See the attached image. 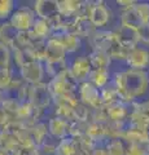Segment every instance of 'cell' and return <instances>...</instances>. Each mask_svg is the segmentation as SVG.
<instances>
[{
    "label": "cell",
    "mask_w": 149,
    "mask_h": 155,
    "mask_svg": "<svg viewBox=\"0 0 149 155\" xmlns=\"http://www.w3.org/2000/svg\"><path fill=\"white\" fill-rule=\"evenodd\" d=\"M30 129V134H31V140L36 147H40L44 143L46 140L49 137V132H48V127L46 123H36L35 125H32Z\"/></svg>",
    "instance_id": "7402d4cb"
},
{
    "label": "cell",
    "mask_w": 149,
    "mask_h": 155,
    "mask_svg": "<svg viewBox=\"0 0 149 155\" xmlns=\"http://www.w3.org/2000/svg\"><path fill=\"white\" fill-rule=\"evenodd\" d=\"M29 101L35 106V107L44 110L48 107L51 101H53L52 96L48 89V85L46 83H39L35 85H30V96H29Z\"/></svg>",
    "instance_id": "8992f818"
},
{
    "label": "cell",
    "mask_w": 149,
    "mask_h": 155,
    "mask_svg": "<svg viewBox=\"0 0 149 155\" xmlns=\"http://www.w3.org/2000/svg\"><path fill=\"white\" fill-rule=\"evenodd\" d=\"M12 58H13L14 64L20 67V69H22L23 66L30 64V62L36 61L34 56H32L31 51L29 48H22V47H17L14 49H12Z\"/></svg>",
    "instance_id": "44dd1931"
},
{
    "label": "cell",
    "mask_w": 149,
    "mask_h": 155,
    "mask_svg": "<svg viewBox=\"0 0 149 155\" xmlns=\"http://www.w3.org/2000/svg\"><path fill=\"white\" fill-rule=\"evenodd\" d=\"M36 18L38 17L32 9H30L29 7H22L14 11L9 22L17 31H30L34 26Z\"/></svg>",
    "instance_id": "5b68a950"
},
{
    "label": "cell",
    "mask_w": 149,
    "mask_h": 155,
    "mask_svg": "<svg viewBox=\"0 0 149 155\" xmlns=\"http://www.w3.org/2000/svg\"><path fill=\"white\" fill-rule=\"evenodd\" d=\"M69 125H70L69 122L59 118V116H55V118L49 119L47 127H48V132H49L52 137L61 141V140L69 137Z\"/></svg>",
    "instance_id": "9a60e30c"
},
{
    "label": "cell",
    "mask_w": 149,
    "mask_h": 155,
    "mask_svg": "<svg viewBox=\"0 0 149 155\" xmlns=\"http://www.w3.org/2000/svg\"><path fill=\"white\" fill-rule=\"evenodd\" d=\"M90 38H91V41H92L93 49H99V51L108 53L112 60L126 61V57L128 54V49L122 47V44L119 43L114 31L95 30Z\"/></svg>",
    "instance_id": "7a4b0ae2"
},
{
    "label": "cell",
    "mask_w": 149,
    "mask_h": 155,
    "mask_svg": "<svg viewBox=\"0 0 149 155\" xmlns=\"http://www.w3.org/2000/svg\"><path fill=\"white\" fill-rule=\"evenodd\" d=\"M78 96H79L80 102L86 105L91 110L100 109L101 106H104L103 100H101V89L96 88L90 81H84V83L79 84Z\"/></svg>",
    "instance_id": "277c9868"
},
{
    "label": "cell",
    "mask_w": 149,
    "mask_h": 155,
    "mask_svg": "<svg viewBox=\"0 0 149 155\" xmlns=\"http://www.w3.org/2000/svg\"><path fill=\"white\" fill-rule=\"evenodd\" d=\"M95 28L96 27L92 25V22L90 21V18H80V17H78L69 34H73V35L79 36L80 39L86 38V36L90 38L93 34Z\"/></svg>",
    "instance_id": "ac0fdd59"
},
{
    "label": "cell",
    "mask_w": 149,
    "mask_h": 155,
    "mask_svg": "<svg viewBox=\"0 0 149 155\" xmlns=\"http://www.w3.org/2000/svg\"><path fill=\"white\" fill-rule=\"evenodd\" d=\"M86 136L96 143H104L107 141L105 134V124L97 122H88L86 128Z\"/></svg>",
    "instance_id": "d6986e66"
},
{
    "label": "cell",
    "mask_w": 149,
    "mask_h": 155,
    "mask_svg": "<svg viewBox=\"0 0 149 155\" xmlns=\"http://www.w3.org/2000/svg\"><path fill=\"white\" fill-rule=\"evenodd\" d=\"M18 146H20V145H18L14 134L7 132V130L0 132V150L12 154Z\"/></svg>",
    "instance_id": "4316f807"
},
{
    "label": "cell",
    "mask_w": 149,
    "mask_h": 155,
    "mask_svg": "<svg viewBox=\"0 0 149 155\" xmlns=\"http://www.w3.org/2000/svg\"><path fill=\"white\" fill-rule=\"evenodd\" d=\"M11 60H12V49L5 44L0 43V66L11 67Z\"/></svg>",
    "instance_id": "d6a6232c"
},
{
    "label": "cell",
    "mask_w": 149,
    "mask_h": 155,
    "mask_svg": "<svg viewBox=\"0 0 149 155\" xmlns=\"http://www.w3.org/2000/svg\"><path fill=\"white\" fill-rule=\"evenodd\" d=\"M109 80H110V72L108 69H92L91 75L88 78L90 83H92L99 89L108 87Z\"/></svg>",
    "instance_id": "603a6c76"
},
{
    "label": "cell",
    "mask_w": 149,
    "mask_h": 155,
    "mask_svg": "<svg viewBox=\"0 0 149 155\" xmlns=\"http://www.w3.org/2000/svg\"><path fill=\"white\" fill-rule=\"evenodd\" d=\"M57 40L61 41L66 53H74L82 47V39L76 35H73V34H65L64 36H61Z\"/></svg>",
    "instance_id": "83f0119b"
},
{
    "label": "cell",
    "mask_w": 149,
    "mask_h": 155,
    "mask_svg": "<svg viewBox=\"0 0 149 155\" xmlns=\"http://www.w3.org/2000/svg\"><path fill=\"white\" fill-rule=\"evenodd\" d=\"M11 155H39V147H36V146H18Z\"/></svg>",
    "instance_id": "836d02e7"
},
{
    "label": "cell",
    "mask_w": 149,
    "mask_h": 155,
    "mask_svg": "<svg viewBox=\"0 0 149 155\" xmlns=\"http://www.w3.org/2000/svg\"><path fill=\"white\" fill-rule=\"evenodd\" d=\"M101 100H103L104 105H112V104L122 102L114 85L113 87H105V88L101 89Z\"/></svg>",
    "instance_id": "f546056e"
},
{
    "label": "cell",
    "mask_w": 149,
    "mask_h": 155,
    "mask_svg": "<svg viewBox=\"0 0 149 155\" xmlns=\"http://www.w3.org/2000/svg\"><path fill=\"white\" fill-rule=\"evenodd\" d=\"M145 155H149V153H147V154H145Z\"/></svg>",
    "instance_id": "60d3db41"
},
{
    "label": "cell",
    "mask_w": 149,
    "mask_h": 155,
    "mask_svg": "<svg viewBox=\"0 0 149 155\" xmlns=\"http://www.w3.org/2000/svg\"><path fill=\"white\" fill-rule=\"evenodd\" d=\"M113 85L118 92V96L122 102L131 104L135 100L141 97L148 89L149 78L148 74L143 70H131L121 71L114 74Z\"/></svg>",
    "instance_id": "6da1fadb"
},
{
    "label": "cell",
    "mask_w": 149,
    "mask_h": 155,
    "mask_svg": "<svg viewBox=\"0 0 149 155\" xmlns=\"http://www.w3.org/2000/svg\"><path fill=\"white\" fill-rule=\"evenodd\" d=\"M44 65H46L44 70L47 71V74L51 76V79L61 75L62 72H65L66 70H69L68 65H66V60L65 61H55V62L46 61Z\"/></svg>",
    "instance_id": "f1b7e54d"
},
{
    "label": "cell",
    "mask_w": 149,
    "mask_h": 155,
    "mask_svg": "<svg viewBox=\"0 0 149 155\" xmlns=\"http://www.w3.org/2000/svg\"><path fill=\"white\" fill-rule=\"evenodd\" d=\"M110 14H112V12L104 3H93L92 11L90 14V21L92 22L95 27H103L109 22Z\"/></svg>",
    "instance_id": "4fadbf2b"
},
{
    "label": "cell",
    "mask_w": 149,
    "mask_h": 155,
    "mask_svg": "<svg viewBox=\"0 0 149 155\" xmlns=\"http://www.w3.org/2000/svg\"><path fill=\"white\" fill-rule=\"evenodd\" d=\"M82 2L76 0H64L59 2V12L64 17H78V11Z\"/></svg>",
    "instance_id": "d4e9b609"
},
{
    "label": "cell",
    "mask_w": 149,
    "mask_h": 155,
    "mask_svg": "<svg viewBox=\"0 0 149 155\" xmlns=\"http://www.w3.org/2000/svg\"><path fill=\"white\" fill-rule=\"evenodd\" d=\"M17 36H18V31L11 25L9 21L0 25V43L5 44L11 49H14V48L18 47Z\"/></svg>",
    "instance_id": "e0dca14e"
},
{
    "label": "cell",
    "mask_w": 149,
    "mask_h": 155,
    "mask_svg": "<svg viewBox=\"0 0 149 155\" xmlns=\"http://www.w3.org/2000/svg\"><path fill=\"white\" fill-rule=\"evenodd\" d=\"M13 79V72L11 67H4L0 66V91L5 92Z\"/></svg>",
    "instance_id": "1f68e13d"
},
{
    "label": "cell",
    "mask_w": 149,
    "mask_h": 155,
    "mask_svg": "<svg viewBox=\"0 0 149 155\" xmlns=\"http://www.w3.org/2000/svg\"><path fill=\"white\" fill-rule=\"evenodd\" d=\"M135 111H136L137 114H140L143 118L149 123V101H145V102H140V104H136Z\"/></svg>",
    "instance_id": "e575fe53"
},
{
    "label": "cell",
    "mask_w": 149,
    "mask_h": 155,
    "mask_svg": "<svg viewBox=\"0 0 149 155\" xmlns=\"http://www.w3.org/2000/svg\"><path fill=\"white\" fill-rule=\"evenodd\" d=\"M55 155H82L80 142L78 138L66 137L57 143Z\"/></svg>",
    "instance_id": "2e32d148"
},
{
    "label": "cell",
    "mask_w": 149,
    "mask_h": 155,
    "mask_svg": "<svg viewBox=\"0 0 149 155\" xmlns=\"http://www.w3.org/2000/svg\"><path fill=\"white\" fill-rule=\"evenodd\" d=\"M136 4H134L130 8H123V11L121 12V25L122 26L131 27V28H135V30H139L143 26H145L140 13H139Z\"/></svg>",
    "instance_id": "7c38bea8"
},
{
    "label": "cell",
    "mask_w": 149,
    "mask_h": 155,
    "mask_svg": "<svg viewBox=\"0 0 149 155\" xmlns=\"http://www.w3.org/2000/svg\"><path fill=\"white\" fill-rule=\"evenodd\" d=\"M128 143L123 138H112L105 141V147L109 155H126Z\"/></svg>",
    "instance_id": "484cf974"
},
{
    "label": "cell",
    "mask_w": 149,
    "mask_h": 155,
    "mask_svg": "<svg viewBox=\"0 0 149 155\" xmlns=\"http://www.w3.org/2000/svg\"><path fill=\"white\" fill-rule=\"evenodd\" d=\"M47 85L52 98L62 97L69 93H75V92H78V88H79V83L74 79L70 70H66L61 75L52 78L49 83H47Z\"/></svg>",
    "instance_id": "3957f363"
},
{
    "label": "cell",
    "mask_w": 149,
    "mask_h": 155,
    "mask_svg": "<svg viewBox=\"0 0 149 155\" xmlns=\"http://www.w3.org/2000/svg\"><path fill=\"white\" fill-rule=\"evenodd\" d=\"M69 70L71 72V75L74 76V79L80 84V83H84V81H88L91 71H92V66L90 64L88 57L82 56L75 58L71 66L69 67Z\"/></svg>",
    "instance_id": "30bf717a"
},
{
    "label": "cell",
    "mask_w": 149,
    "mask_h": 155,
    "mask_svg": "<svg viewBox=\"0 0 149 155\" xmlns=\"http://www.w3.org/2000/svg\"><path fill=\"white\" fill-rule=\"evenodd\" d=\"M114 32L117 35L119 43L122 44V47H124L128 51L137 47L139 41H140V34H139V30H135V28L121 25L117 27V30H114Z\"/></svg>",
    "instance_id": "8fae6325"
},
{
    "label": "cell",
    "mask_w": 149,
    "mask_h": 155,
    "mask_svg": "<svg viewBox=\"0 0 149 155\" xmlns=\"http://www.w3.org/2000/svg\"><path fill=\"white\" fill-rule=\"evenodd\" d=\"M66 51L64 45L61 44L60 40L49 38L47 40V48H46V61H65L66 60ZM44 61V62H46Z\"/></svg>",
    "instance_id": "5bb4252c"
},
{
    "label": "cell",
    "mask_w": 149,
    "mask_h": 155,
    "mask_svg": "<svg viewBox=\"0 0 149 155\" xmlns=\"http://www.w3.org/2000/svg\"><path fill=\"white\" fill-rule=\"evenodd\" d=\"M38 39L42 40H48L51 38V32H52V23L47 19H42V18H36V21L34 23V26L30 30Z\"/></svg>",
    "instance_id": "cb8c5ba5"
},
{
    "label": "cell",
    "mask_w": 149,
    "mask_h": 155,
    "mask_svg": "<svg viewBox=\"0 0 149 155\" xmlns=\"http://www.w3.org/2000/svg\"><path fill=\"white\" fill-rule=\"evenodd\" d=\"M8 120H9V118L7 116V114L4 113L2 109H0V132H3V130L5 129Z\"/></svg>",
    "instance_id": "74e56055"
},
{
    "label": "cell",
    "mask_w": 149,
    "mask_h": 155,
    "mask_svg": "<svg viewBox=\"0 0 149 155\" xmlns=\"http://www.w3.org/2000/svg\"><path fill=\"white\" fill-rule=\"evenodd\" d=\"M34 12L38 18L53 21L59 17V2L57 0H38L34 3Z\"/></svg>",
    "instance_id": "9c48e42d"
},
{
    "label": "cell",
    "mask_w": 149,
    "mask_h": 155,
    "mask_svg": "<svg viewBox=\"0 0 149 155\" xmlns=\"http://www.w3.org/2000/svg\"><path fill=\"white\" fill-rule=\"evenodd\" d=\"M90 64L92 66V69H108L112 64V58L108 53H105L103 51L93 49L91 52V54L88 56Z\"/></svg>",
    "instance_id": "ffe728a7"
},
{
    "label": "cell",
    "mask_w": 149,
    "mask_h": 155,
    "mask_svg": "<svg viewBox=\"0 0 149 155\" xmlns=\"http://www.w3.org/2000/svg\"><path fill=\"white\" fill-rule=\"evenodd\" d=\"M139 34H140V41L149 44V25H145L141 28H139Z\"/></svg>",
    "instance_id": "8d00e7d4"
},
{
    "label": "cell",
    "mask_w": 149,
    "mask_h": 155,
    "mask_svg": "<svg viewBox=\"0 0 149 155\" xmlns=\"http://www.w3.org/2000/svg\"><path fill=\"white\" fill-rule=\"evenodd\" d=\"M16 11V3L13 0H0V21L11 19L12 14Z\"/></svg>",
    "instance_id": "4dcf8cb0"
},
{
    "label": "cell",
    "mask_w": 149,
    "mask_h": 155,
    "mask_svg": "<svg viewBox=\"0 0 149 155\" xmlns=\"http://www.w3.org/2000/svg\"><path fill=\"white\" fill-rule=\"evenodd\" d=\"M56 147H57V143L52 142V141H51V138L48 137L46 141H44V143H43L39 149H43V151L47 153V154H55Z\"/></svg>",
    "instance_id": "d590c367"
},
{
    "label": "cell",
    "mask_w": 149,
    "mask_h": 155,
    "mask_svg": "<svg viewBox=\"0 0 149 155\" xmlns=\"http://www.w3.org/2000/svg\"><path fill=\"white\" fill-rule=\"evenodd\" d=\"M117 4H121V5H123L124 8H130V7H132L134 4H136V2H117Z\"/></svg>",
    "instance_id": "f35d334b"
},
{
    "label": "cell",
    "mask_w": 149,
    "mask_h": 155,
    "mask_svg": "<svg viewBox=\"0 0 149 155\" xmlns=\"http://www.w3.org/2000/svg\"><path fill=\"white\" fill-rule=\"evenodd\" d=\"M44 71L46 70H44V67H43L42 62L34 61V62H30V64L25 65L22 69H20V75L26 84L35 85V84L42 83Z\"/></svg>",
    "instance_id": "ba28073f"
},
{
    "label": "cell",
    "mask_w": 149,
    "mask_h": 155,
    "mask_svg": "<svg viewBox=\"0 0 149 155\" xmlns=\"http://www.w3.org/2000/svg\"><path fill=\"white\" fill-rule=\"evenodd\" d=\"M126 64L131 70H145L149 66V49L144 47H135L128 51Z\"/></svg>",
    "instance_id": "52a82bcc"
},
{
    "label": "cell",
    "mask_w": 149,
    "mask_h": 155,
    "mask_svg": "<svg viewBox=\"0 0 149 155\" xmlns=\"http://www.w3.org/2000/svg\"><path fill=\"white\" fill-rule=\"evenodd\" d=\"M0 155H11V154L7 153V151H3V150H0Z\"/></svg>",
    "instance_id": "ab89813d"
}]
</instances>
